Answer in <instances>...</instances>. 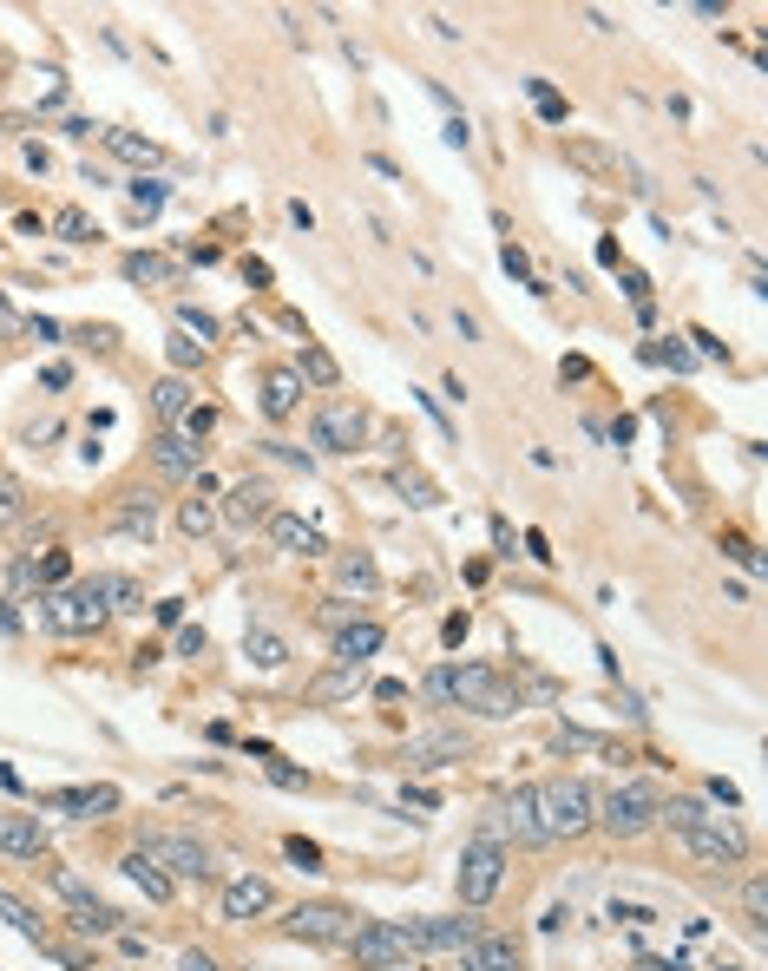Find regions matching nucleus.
I'll list each match as a JSON object with an SVG mask.
<instances>
[{
  "label": "nucleus",
  "mask_w": 768,
  "mask_h": 971,
  "mask_svg": "<svg viewBox=\"0 0 768 971\" xmlns=\"http://www.w3.org/2000/svg\"><path fill=\"white\" fill-rule=\"evenodd\" d=\"M657 821H664V828L677 834V847H684L690 860H703V867H743V860H749V834H743V821H736V814H717V808L697 801V795L664 801Z\"/></svg>",
  "instance_id": "obj_1"
},
{
  "label": "nucleus",
  "mask_w": 768,
  "mask_h": 971,
  "mask_svg": "<svg viewBox=\"0 0 768 971\" xmlns=\"http://www.w3.org/2000/svg\"><path fill=\"white\" fill-rule=\"evenodd\" d=\"M421 690H427V703H440V709H473V716H486V723H506V716L526 709L519 683L500 677L493 663H440V670L421 677Z\"/></svg>",
  "instance_id": "obj_2"
},
{
  "label": "nucleus",
  "mask_w": 768,
  "mask_h": 971,
  "mask_svg": "<svg viewBox=\"0 0 768 971\" xmlns=\"http://www.w3.org/2000/svg\"><path fill=\"white\" fill-rule=\"evenodd\" d=\"M532 808H539V841H578L598 828V788L578 782V775H559L546 788H532Z\"/></svg>",
  "instance_id": "obj_3"
},
{
  "label": "nucleus",
  "mask_w": 768,
  "mask_h": 971,
  "mask_svg": "<svg viewBox=\"0 0 768 971\" xmlns=\"http://www.w3.org/2000/svg\"><path fill=\"white\" fill-rule=\"evenodd\" d=\"M348 959L362 971H394L421 959V920H362V933L348 939Z\"/></svg>",
  "instance_id": "obj_4"
},
{
  "label": "nucleus",
  "mask_w": 768,
  "mask_h": 971,
  "mask_svg": "<svg viewBox=\"0 0 768 971\" xmlns=\"http://www.w3.org/2000/svg\"><path fill=\"white\" fill-rule=\"evenodd\" d=\"M657 808H664V795L651 782H618V788L598 795V828L611 841H644L657 828Z\"/></svg>",
  "instance_id": "obj_5"
},
{
  "label": "nucleus",
  "mask_w": 768,
  "mask_h": 971,
  "mask_svg": "<svg viewBox=\"0 0 768 971\" xmlns=\"http://www.w3.org/2000/svg\"><path fill=\"white\" fill-rule=\"evenodd\" d=\"M283 933L302 939V946H322V952H348V939L362 933V913L342 906V900H302V906L283 920Z\"/></svg>",
  "instance_id": "obj_6"
},
{
  "label": "nucleus",
  "mask_w": 768,
  "mask_h": 971,
  "mask_svg": "<svg viewBox=\"0 0 768 971\" xmlns=\"http://www.w3.org/2000/svg\"><path fill=\"white\" fill-rule=\"evenodd\" d=\"M39 604V631H53V637H92L99 624H105V604L85 591V585H59V591H39L33 598Z\"/></svg>",
  "instance_id": "obj_7"
},
{
  "label": "nucleus",
  "mask_w": 768,
  "mask_h": 971,
  "mask_svg": "<svg viewBox=\"0 0 768 971\" xmlns=\"http://www.w3.org/2000/svg\"><path fill=\"white\" fill-rule=\"evenodd\" d=\"M506 847L500 841H486V834H473L467 847H460V867H454V887H460V900L467 906H486L493 893H500V880H506Z\"/></svg>",
  "instance_id": "obj_8"
},
{
  "label": "nucleus",
  "mask_w": 768,
  "mask_h": 971,
  "mask_svg": "<svg viewBox=\"0 0 768 971\" xmlns=\"http://www.w3.org/2000/svg\"><path fill=\"white\" fill-rule=\"evenodd\" d=\"M171 880H210V847L197 841V834H177V828H151L145 841H138Z\"/></svg>",
  "instance_id": "obj_9"
},
{
  "label": "nucleus",
  "mask_w": 768,
  "mask_h": 971,
  "mask_svg": "<svg viewBox=\"0 0 768 971\" xmlns=\"http://www.w3.org/2000/svg\"><path fill=\"white\" fill-rule=\"evenodd\" d=\"M480 834H486V841H500V847H546V841H539V808H532V788L500 795Z\"/></svg>",
  "instance_id": "obj_10"
},
{
  "label": "nucleus",
  "mask_w": 768,
  "mask_h": 971,
  "mask_svg": "<svg viewBox=\"0 0 768 971\" xmlns=\"http://www.w3.org/2000/svg\"><path fill=\"white\" fill-rule=\"evenodd\" d=\"M309 434H316V447H322V453H355V447H362V434H368V414H362L355 401H322Z\"/></svg>",
  "instance_id": "obj_11"
},
{
  "label": "nucleus",
  "mask_w": 768,
  "mask_h": 971,
  "mask_svg": "<svg viewBox=\"0 0 768 971\" xmlns=\"http://www.w3.org/2000/svg\"><path fill=\"white\" fill-rule=\"evenodd\" d=\"M270 512H276V493H270V479H237V486L223 493V506H217V519H223V525H237V532H250V525H270Z\"/></svg>",
  "instance_id": "obj_12"
},
{
  "label": "nucleus",
  "mask_w": 768,
  "mask_h": 971,
  "mask_svg": "<svg viewBox=\"0 0 768 971\" xmlns=\"http://www.w3.org/2000/svg\"><path fill=\"white\" fill-rule=\"evenodd\" d=\"M276 906V887L263 880V874H237V880H223V920L230 926H250V920H263Z\"/></svg>",
  "instance_id": "obj_13"
},
{
  "label": "nucleus",
  "mask_w": 768,
  "mask_h": 971,
  "mask_svg": "<svg viewBox=\"0 0 768 971\" xmlns=\"http://www.w3.org/2000/svg\"><path fill=\"white\" fill-rule=\"evenodd\" d=\"M105 532H112V539L151 545V539H158V499H151V493H125V499L105 512Z\"/></svg>",
  "instance_id": "obj_14"
},
{
  "label": "nucleus",
  "mask_w": 768,
  "mask_h": 971,
  "mask_svg": "<svg viewBox=\"0 0 768 971\" xmlns=\"http://www.w3.org/2000/svg\"><path fill=\"white\" fill-rule=\"evenodd\" d=\"M460 755H467V729H421V736H408V749H401L408 768H447V762H460Z\"/></svg>",
  "instance_id": "obj_15"
},
{
  "label": "nucleus",
  "mask_w": 768,
  "mask_h": 971,
  "mask_svg": "<svg viewBox=\"0 0 768 971\" xmlns=\"http://www.w3.org/2000/svg\"><path fill=\"white\" fill-rule=\"evenodd\" d=\"M39 808L46 814H79V821H99V814H118V788H53V795H39Z\"/></svg>",
  "instance_id": "obj_16"
},
{
  "label": "nucleus",
  "mask_w": 768,
  "mask_h": 971,
  "mask_svg": "<svg viewBox=\"0 0 768 971\" xmlns=\"http://www.w3.org/2000/svg\"><path fill=\"white\" fill-rule=\"evenodd\" d=\"M151 466H158L164 479H197V473H204V453H197V440H184L177 427H164V434L151 440Z\"/></svg>",
  "instance_id": "obj_17"
},
{
  "label": "nucleus",
  "mask_w": 768,
  "mask_h": 971,
  "mask_svg": "<svg viewBox=\"0 0 768 971\" xmlns=\"http://www.w3.org/2000/svg\"><path fill=\"white\" fill-rule=\"evenodd\" d=\"M270 539H276V552H289V558H329L322 525H309V519H296V512H270Z\"/></svg>",
  "instance_id": "obj_18"
},
{
  "label": "nucleus",
  "mask_w": 768,
  "mask_h": 971,
  "mask_svg": "<svg viewBox=\"0 0 768 971\" xmlns=\"http://www.w3.org/2000/svg\"><path fill=\"white\" fill-rule=\"evenodd\" d=\"M480 933H486V926H480L473 913H460V920H421V959H434V952H467Z\"/></svg>",
  "instance_id": "obj_19"
},
{
  "label": "nucleus",
  "mask_w": 768,
  "mask_h": 971,
  "mask_svg": "<svg viewBox=\"0 0 768 971\" xmlns=\"http://www.w3.org/2000/svg\"><path fill=\"white\" fill-rule=\"evenodd\" d=\"M375 591H381L375 558H368V552H342V558H335V598H342V604H348V598H355V604H368Z\"/></svg>",
  "instance_id": "obj_20"
},
{
  "label": "nucleus",
  "mask_w": 768,
  "mask_h": 971,
  "mask_svg": "<svg viewBox=\"0 0 768 971\" xmlns=\"http://www.w3.org/2000/svg\"><path fill=\"white\" fill-rule=\"evenodd\" d=\"M460 966L467 971H526V959H519V946H513L506 933H480V939L460 952Z\"/></svg>",
  "instance_id": "obj_21"
},
{
  "label": "nucleus",
  "mask_w": 768,
  "mask_h": 971,
  "mask_svg": "<svg viewBox=\"0 0 768 971\" xmlns=\"http://www.w3.org/2000/svg\"><path fill=\"white\" fill-rule=\"evenodd\" d=\"M118 867H125V880H131V887H138L145 900H158V906H164V900L177 893V880H171V874H164V867H158V860H151L145 847H131V854H125Z\"/></svg>",
  "instance_id": "obj_22"
},
{
  "label": "nucleus",
  "mask_w": 768,
  "mask_h": 971,
  "mask_svg": "<svg viewBox=\"0 0 768 971\" xmlns=\"http://www.w3.org/2000/svg\"><path fill=\"white\" fill-rule=\"evenodd\" d=\"M0 854L39 860V854H46V828H39V814H0Z\"/></svg>",
  "instance_id": "obj_23"
},
{
  "label": "nucleus",
  "mask_w": 768,
  "mask_h": 971,
  "mask_svg": "<svg viewBox=\"0 0 768 971\" xmlns=\"http://www.w3.org/2000/svg\"><path fill=\"white\" fill-rule=\"evenodd\" d=\"M296 407H302V374L296 368H270L263 374V414L270 420H289Z\"/></svg>",
  "instance_id": "obj_24"
},
{
  "label": "nucleus",
  "mask_w": 768,
  "mask_h": 971,
  "mask_svg": "<svg viewBox=\"0 0 768 971\" xmlns=\"http://www.w3.org/2000/svg\"><path fill=\"white\" fill-rule=\"evenodd\" d=\"M85 591L105 604V617H112V611H145V591H138V578H125V571H99V578H85Z\"/></svg>",
  "instance_id": "obj_25"
},
{
  "label": "nucleus",
  "mask_w": 768,
  "mask_h": 971,
  "mask_svg": "<svg viewBox=\"0 0 768 971\" xmlns=\"http://www.w3.org/2000/svg\"><path fill=\"white\" fill-rule=\"evenodd\" d=\"M375 650H381V624L362 617V624H342V631H335V663H342V670H362Z\"/></svg>",
  "instance_id": "obj_26"
},
{
  "label": "nucleus",
  "mask_w": 768,
  "mask_h": 971,
  "mask_svg": "<svg viewBox=\"0 0 768 971\" xmlns=\"http://www.w3.org/2000/svg\"><path fill=\"white\" fill-rule=\"evenodd\" d=\"M72 933H85V939H118V933H125V913L105 906V900H79V906H72Z\"/></svg>",
  "instance_id": "obj_27"
},
{
  "label": "nucleus",
  "mask_w": 768,
  "mask_h": 971,
  "mask_svg": "<svg viewBox=\"0 0 768 971\" xmlns=\"http://www.w3.org/2000/svg\"><path fill=\"white\" fill-rule=\"evenodd\" d=\"M565 158H572L578 171H598V177H618V171H624V177H638L618 151H605V145H592V138H572V145H565Z\"/></svg>",
  "instance_id": "obj_28"
},
{
  "label": "nucleus",
  "mask_w": 768,
  "mask_h": 971,
  "mask_svg": "<svg viewBox=\"0 0 768 971\" xmlns=\"http://www.w3.org/2000/svg\"><path fill=\"white\" fill-rule=\"evenodd\" d=\"M125 276L145 282V289H171V282H177V263L158 256V250H138V256H125Z\"/></svg>",
  "instance_id": "obj_29"
},
{
  "label": "nucleus",
  "mask_w": 768,
  "mask_h": 971,
  "mask_svg": "<svg viewBox=\"0 0 768 971\" xmlns=\"http://www.w3.org/2000/svg\"><path fill=\"white\" fill-rule=\"evenodd\" d=\"M151 414H158L164 427H177V420L191 414V388H184V374H164V381L151 388Z\"/></svg>",
  "instance_id": "obj_30"
},
{
  "label": "nucleus",
  "mask_w": 768,
  "mask_h": 971,
  "mask_svg": "<svg viewBox=\"0 0 768 971\" xmlns=\"http://www.w3.org/2000/svg\"><path fill=\"white\" fill-rule=\"evenodd\" d=\"M243 657H250L256 670H283V663H289V644H283L276 631H263V624H250V631H243Z\"/></svg>",
  "instance_id": "obj_31"
},
{
  "label": "nucleus",
  "mask_w": 768,
  "mask_h": 971,
  "mask_svg": "<svg viewBox=\"0 0 768 971\" xmlns=\"http://www.w3.org/2000/svg\"><path fill=\"white\" fill-rule=\"evenodd\" d=\"M0 920H7V926H13V933L26 939V946H39V952L53 946V939H46V920H33V906H20V900H13L7 887H0Z\"/></svg>",
  "instance_id": "obj_32"
},
{
  "label": "nucleus",
  "mask_w": 768,
  "mask_h": 971,
  "mask_svg": "<svg viewBox=\"0 0 768 971\" xmlns=\"http://www.w3.org/2000/svg\"><path fill=\"white\" fill-rule=\"evenodd\" d=\"M743 920H749V933H756V939L768 933V880H763V867H749V874H743Z\"/></svg>",
  "instance_id": "obj_33"
},
{
  "label": "nucleus",
  "mask_w": 768,
  "mask_h": 971,
  "mask_svg": "<svg viewBox=\"0 0 768 971\" xmlns=\"http://www.w3.org/2000/svg\"><path fill=\"white\" fill-rule=\"evenodd\" d=\"M105 145H112V158H125V164H158L164 151L151 145V138H138V131H105Z\"/></svg>",
  "instance_id": "obj_34"
},
{
  "label": "nucleus",
  "mask_w": 768,
  "mask_h": 971,
  "mask_svg": "<svg viewBox=\"0 0 768 971\" xmlns=\"http://www.w3.org/2000/svg\"><path fill=\"white\" fill-rule=\"evenodd\" d=\"M302 381H316V388H335L342 381V368H335V355L329 348H316V342H302V368H296Z\"/></svg>",
  "instance_id": "obj_35"
},
{
  "label": "nucleus",
  "mask_w": 768,
  "mask_h": 971,
  "mask_svg": "<svg viewBox=\"0 0 768 971\" xmlns=\"http://www.w3.org/2000/svg\"><path fill=\"white\" fill-rule=\"evenodd\" d=\"M125 197H131V210H138V217H158V210H164V197H171V190H164V184H158V177H145V171H138V177H131V184H125Z\"/></svg>",
  "instance_id": "obj_36"
},
{
  "label": "nucleus",
  "mask_w": 768,
  "mask_h": 971,
  "mask_svg": "<svg viewBox=\"0 0 768 971\" xmlns=\"http://www.w3.org/2000/svg\"><path fill=\"white\" fill-rule=\"evenodd\" d=\"M20 519H26V479L0 473V525H20Z\"/></svg>",
  "instance_id": "obj_37"
},
{
  "label": "nucleus",
  "mask_w": 768,
  "mask_h": 971,
  "mask_svg": "<svg viewBox=\"0 0 768 971\" xmlns=\"http://www.w3.org/2000/svg\"><path fill=\"white\" fill-rule=\"evenodd\" d=\"M394 486L408 493V506H440V493H434V479H421L414 466H401V473H394Z\"/></svg>",
  "instance_id": "obj_38"
},
{
  "label": "nucleus",
  "mask_w": 768,
  "mask_h": 971,
  "mask_svg": "<svg viewBox=\"0 0 768 971\" xmlns=\"http://www.w3.org/2000/svg\"><path fill=\"white\" fill-rule=\"evenodd\" d=\"M177 525H184L191 539H204V532L217 525V506H210V499H184V512H177Z\"/></svg>",
  "instance_id": "obj_39"
},
{
  "label": "nucleus",
  "mask_w": 768,
  "mask_h": 971,
  "mask_svg": "<svg viewBox=\"0 0 768 971\" xmlns=\"http://www.w3.org/2000/svg\"><path fill=\"white\" fill-rule=\"evenodd\" d=\"M53 230H59V236H66V243H92V236H99V230H92V217H85V210H59V223H53Z\"/></svg>",
  "instance_id": "obj_40"
},
{
  "label": "nucleus",
  "mask_w": 768,
  "mask_h": 971,
  "mask_svg": "<svg viewBox=\"0 0 768 971\" xmlns=\"http://www.w3.org/2000/svg\"><path fill=\"white\" fill-rule=\"evenodd\" d=\"M177 335H197V348L217 335V315H204V309H177Z\"/></svg>",
  "instance_id": "obj_41"
},
{
  "label": "nucleus",
  "mask_w": 768,
  "mask_h": 971,
  "mask_svg": "<svg viewBox=\"0 0 768 971\" xmlns=\"http://www.w3.org/2000/svg\"><path fill=\"white\" fill-rule=\"evenodd\" d=\"M644 361H657V368H677V374H690V348H677V342H651V348H644Z\"/></svg>",
  "instance_id": "obj_42"
},
{
  "label": "nucleus",
  "mask_w": 768,
  "mask_h": 971,
  "mask_svg": "<svg viewBox=\"0 0 768 971\" xmlns=\"http://www.w3.org/2000/svg\"><path fill=\"white\" fill-rule=\"evenodd\" d=\"M33 578H39V591H59V585H66V552L33 558Z\"/></svg>",
  "instance_id": "obj_43"
},
{
  "label": "nucleus",
  "mask_w": 768,
  "mask_h": 971,
  "mask_svg": "<svg viewBox=\"0 0 768 971\" xmlns=\"http://www.w3.org/2000/svg\"><path fill=\"white\" fill-rule=\"evenodd\" d=\"M53 893H59L66 906H79V900H92V887H85V880H79L72 867H53Z\"/></svg>",
  "instance_id": "obj_44"
},
{
  "label": "nucleus",
  "mask_w": 768,
  "mask_h": 971,
  "mask_svg": "<svg viewBox=\"0 0 768 971\" xmlns=\"http://www.w3.org/2000/svg\"><path fill=\"white\" fill-rule=\"evenodd\" d=\"M526 85H532V105H539V112H546L552 125H565V99H559V92H552L546 79H526Z\"/></svg>",
  "instance_id": "obj_45"
},
{
  "label": "nucleus",
  "mask_w": 768,
  "mask_h": 971,
  "mask_svg": "<svg viewBox=\"0 0 768 971\" xmlns=\"http://www.w3.org/2000/svg\"><path fill=\"white\" fill-rule=\"evenodd\" d=\"M500 263H506V269H513V276H526V282H532V289H546V282H539V276H532V263H526V250H519V243H513V236H506V250H500Z\"/></svg>",
  "instance_id": "obj_46"
},
{
  "label": "nucleus",
  "mask_w": 768,
  "mask_h": 971,
  "mask_svg": "<svg viewBox=\"0 0 768 971\" xmlns=\"http://www.w3.org/2000/svg\"><path fill=\"white\" fill-rule=\"evenodd\" d=\"M197 361H204V348H197L191 335H171V368L184 374V368H197Z\"/></svg>",
  "instance_id": "obj_47"
},
{
  "label": "nucleus",
  "mask_w": 768,
  "mask_h": 971,
  "mask_svg": "<svg viewBox=\"0 0 768 971\" xmlns=\"http://www.w3.org/2000/svg\"><path fill=\"white\" fill-rule=\"evenodd\" d=\"M210 427H217V414H210V407H191V414L177 420V434H184V440H204Z\"/></svg>",
  "instance_id": "obj_48"
},
{
  "label": "nucleus",
  "mask_w": 768,
  "mask_h": 971,
  "mask_svg": "<svg viewBox=\"0 0 768 971\" xmlns=\"http://www.w3.org/2000/svg\"><path fill=\"white\" fill-rule=\"evenodd\" d=\"M723 552H730V558H736L743 571H763V552H756L749 539H723Z\"/></svg>",
  "instance_id": "obj_49"
},
{
  "label": "nucleus",
  "mask_w": 768,
  "mask_h": 971,
  "mask_svg": "<svg viewBox=\"0 0 768 971\" xmlns=\"http://www.w3.org/2000/svg\"><path fill=\"white\" fill-rule=\"evenodd\" d=\"M289 860H296L302 874H316V867H322V847H316V841H289Z\"/></svg>",
  "instance_id": "obj_50"
},
{
  "label": "nucleus",
  "mask_w": 768,
  "mask_h": 971,
  "mask_svg": "<svg viewBox=\"0 0 768 971\" xmlns=\"http://www.w3.org/2000/svg\"><path fill=\"white\" fill-rule=\"evenodd\" d=\"M348 690H355V670H335V677L316 683V696H348Z\"/></svg>",
  "instance_id": "obj_51"
},
{
  "label": "nucleus",
  "mask_w": 768,
  "mask_h": 971,
  "mask_svg": "<svg viewBox=\"0 0 768 971\" xmlns=\"http://www.w3.org/2000/svg\"><path fill=\"white\" fill-rule=\"evenodd\" d=\"M0 335H26V315L7 302V289H0Z\"/></svg>",
  "instance_id": "obj_52"
},
{
  "label": "nucleus",
  "mask_w": 768,
  "mask_h": 971,
  "mask_svg": "<svg viewBox=\"0 0 768 971\" xmlns=\"http://www.w3.org/2000/svg\"><path fill=\"white\" fill-rule=\"evenodd\" d=\"M270 782H276V788H309V775H296V768H283L276 755H270Z\"/></svg>",
  "instance_id": "obj_53"
},
{
  "label": "nucleus",
  "mask_w": 768,
  "mask_h": 971,
  "mask_svg": "<svg viewBox=\"0 0 768 971\" xmlns=\"http://www.w3.org/2000/svg\"><path fill=\"white\" fill-rule=\"evenodd\" d=\"M177 971H223V966H217V959H210V952H197V946H191V952H184V959H177Z\"/></svg>",
  "instance_id": "obj_54"
},
{
  "label": "nucleus",
  "mask_w": 768,
  "mask_h": 971,
  "mask_svg": "<svg viewBox=\"0 0 768 971\" xmlns=\"http://www.w3.org/2000/svg\"><path fill=\"white\" fill-rule=\"evenodd\" d=\"M177 657H204V631H177Z\"/></svg>",
  "instance_id": "obj_55"
},
{
  "label": "nucleus",
  "mask_w": 768,
  "mask_h": 971,
  "mask_svg": "<svg viewBox=\"0 0 768 971\" xmlns=\"http://www.w3.org/2000/svg\"><path fill=\"white\" fill-rule=\"evenodd\" d=\"M467 138H473V125H467V118L454 112V118H447V145H467Z\"/></svg>",
  "instance_id": "obj_56"
},
{
  "label": "nucleus",
  "mask_w": 768,
  "mask_h": 971,
  "mask_svg": "<svg viewBox=\"0 0 768 971\" xmlns=\"http://www.w3.org/2000/svg\"><path fill=\"white\" fill-rule=\"evenodd\" d=\"M598 263H605V269H624V250H618V243L605 236V243H598Z\"/></svg>",
  "instance_id": "obj_57"
},
{
  "label": "nucleus",
  "mask_w": 768,
  "mask_h": 971,
  "mask_svg": "<svg viewBox=\"0 0 768 971\" xmlns=\"http://www.w3.org/2000/svg\"><path fill=\"white\" fill-rule=\"evenodd\" d=\"M638 971H690V966H684V959H644Z\"/></svg>",
  "instance_id": "obj_58"
}]
</instances>
